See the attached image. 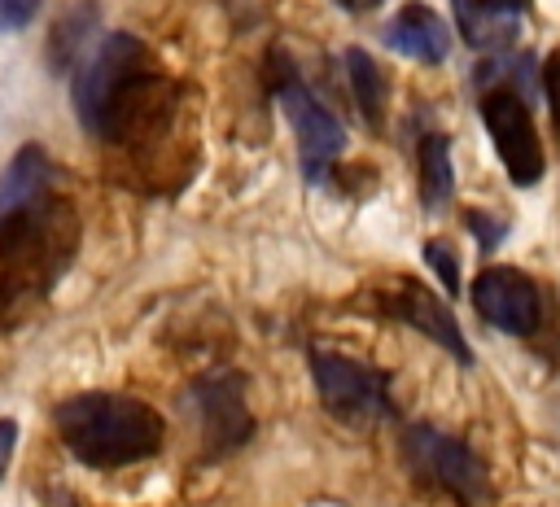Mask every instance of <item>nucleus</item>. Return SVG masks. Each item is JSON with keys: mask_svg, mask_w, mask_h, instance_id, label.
<instances>
[{"mask_svg": "<svg viewBox=\"0 0 560 507\" xmlns=\"http://www.w3.org/2000/svg\"><path fill=\"white\" fill-rule=\"evenodd\" d=\"M175 96H179L175 83L153 66L149 48L127 31L96 39V52L74 79V109L83 127L96 140L122 149H140L158 140L175 118Z\"/></svg>", "mask_w": 560, "mask_h": 507, "instance_id": "f257e3e1", "label": "nucleus"}, {"mask_svg": "<svg viewBox=\"0 0 560 507\" xmlns=\"http://www.w3.org/2000/svg\"><path fill=\"white\" fill-rule=\"evenodd\" d=\"M74 245L79 219L57 188L26 205L0 210V323L13 328L48 297V288L74 262Z\"/></svg>", "mask_w": 560, "mask_h": 507, "instance_id": "f03ea898", "label": "nucleus"}, {"mask_svg": "<svg viewBox=\"0 0 560 507\" xmlns=\"http://www.w3.org/2000/svg\"><path fill=\"white\" fill-rule=\"evenodd\" d=\"M61 446L88 468H127L162 450V415L131 393H79L52 411Z\"/></svg>", "mask_w": 560, "mask_h": 507, "instance_id": "7ed1b4c3", "label": "nucleus"}, {"mask_svg": "<svg viewBox=\"0 0 560 507\" xmlns=\"http://www.w3.org/2000/svg\"><path fill=\"white\" fill-rule=\"evenodd\" d=\"M311 380L319 389L324 411L350 428H372L389 415V380L359 358L315 350L311 354Z\"/></svg>", "mask_w": 560, "mask_h": 507, "instance_id": "20e7f679", "label": "nucleus"}, {"mask_svg": "<svg viewBox=\"0 0 560 507\" xmlns=\"http://www.w3.org/2000/svg\"><path fill=\"white\" fill-rule=\"evenodd\" d=\"M402 459H407V468L424 485L459 498L464 507H477L490 494V481H486L481 459L459 437H451V433H442L433 424H411L402 433Z\"/></svg>", "mask_w": 560, "mask_h": 507, "instance_id": "39448f33", "label": "nucleus"}, {"mask_svg": "<svg viewBox=\"0 0 560 507\" xmlns=\"http://www.w3.org/2000/svg\"><path fill=\"white\" fill-rule=\"evenodd\" d=\"M481 118H486V131H490L499 162L512 175V184H521V188L538 184L547 162H542V144H538V131H534V118H529V105L521 101V92L508 83L486 87L481 92Z\"/></svg>", "mask_w": 560, "mask_h": 507, "instance_id": "423d86ee", "label": "nucleus"}, {"mask_svg": "<svg viewBox=\"0 0 560 507\" xmlns=\"http://www.w3.org/2000/svg\"><path fill=\"white\" fill-rule=\"evenodd\" d=\"M276 96H280V109H284L293 135H298L302 179H306V184H324L328 170H332V162H337V153H341V144H346L341 122H337V118L328 114V105H324L306 83H298L293 74H284V83L276 87Z\"/></svg>", "mask_w": 560, "mask_h": 507, "instance_id": "0eeeda50", "label": "nucleus"}, {"mask_svg": "<svg viewBox=\"0 0 560 507\" xmlns=\"http://www.w3.org/2000/svg\"><path fill=\"white\" fill-rule=\"evenodd\" d=\"M472 306L490 328L508 337H529L542 319L538 284L516 267H486L472 280Z\"/></svg>", "mask_w": 560, "mask_h": 507, "instance_id": "6e6552de", "label": "nucleus"}, {"mask_svg": "<svg viewBox=\"0 0 560 507\" xmlns=\"http://www.w3.org/2000/svg\"><path fill=\"white\" fill-rule=\"evenodd\" d=\"M385 310L398 315L402 323H411L416 332H424L429 341H438L455 363H472V350H468V341H464L455 315H451L446 302H442L433 288H424L420 280H407V275L394 280V288H385Z\"/></svg>", "mask_w": 560, "mask_h": 507, "instance_id": "1a4fd4ad", "label": "nucleus"}, {"mask_svg": "<svg viewBox=\"0 0 560 507\" xmlns=\"http://www.w3.org/2000/svg\"><path fill=\"white\" fill-rule=\"evenodd\" d=\"M192 402L201 406V428H206V441L210 450H232L249 437V411H245V398H241V376H206L197 380L192 389Z\"/></svg>", "mask_w": 560, "mask_h": 507, "instance_id": "9d476101", "label": "nucleus"}, {"mask_svg": "<svg viewBox=\"0 0 560 507\" xmlns=\"http://www.w3.org/2000/svg\"><path fill=\"white\" fill-rule=\"evenodd\" d=\"M385 44H389L394 52L411 57V61L433 66V61H442V57L451 52V31H446V22H442L429 4H407V9H398V13L389 17Z\"/></svg>", "mask_w": 560, "mask_h": 507, "instance_id": "9b49d317", "label": "nucleus"}, {"mask_svg": "<svg viewBox=\"0 0 560 507\" xmlns=\"http://www.w3.org/2000/svg\"><path fill=\"white\" fill-rule=\"evenodd\" d=\"M521 4L525 0H455V17L472 48H499L512 39Z\"/></svg>", "mask_w": 560, "mask_h": 507, "instance_id": "f8f14e48", "label": "nucleus"}, {"mask_svg": "<svg viewBox=\"0 0 560 507\" xmlns=\"http://www.w3.org/2000/svg\"><path fill=\"white\" fill-rule=\"evenodd\" d=\"M455 170H451V144L446 135H424L420 140V201L429 210H442L451 201Z\"/></svg>", "mask_w": 560, "mask_h": 507, "instance_id": "ddd939ff", "label": "nucleus"}, {"mask_svg": "<svg viewBox=\"0 0 560 507\" xmlns=\"http://www.w3.org/2000/svg\"><path fill=\"white\" fill-rule=\"evenodd\" d=\"M346 70H350L354 105L363 109L368 127H381V118H385V79H381V70H376V61H372L363 48H350V52H346Z\"/></svg>", "mask_w": 560, "mask_h": 507, "instance_id": "4468645a", "label": "nucleus"}, {"mask_svg": "<svg viewBox=\"0 0 560 507\" xmlns=\"http://www.w3.org/2000/svg\"><path fill=\"white\" fill-rule=\"evenodd\" d=\"M542 96H547L551 131H556V144H560V48H551L547 61H542Z\"/></svg>", "mask_w": 560, "mask_h": 507, "instance_id": "2eb2a0df", "label": "nucleus"}, {"mask_svg": "<svg viewBox=\"0 0 560 507\" xmlns=\"http://www.w3.org/2000/svg\"><path fill=\"white\" fill-rule=\"evenodd\" d=\"M424 258H429V267L442 275V284L455 293V288H459V262H455L451 245H446V240H429V245H424Z\"/></svg>", "mask_w": 560, "mask_h": 507, "instance_id": "dca6fc26", "label": "nucleus"}, {"mask_svg": "<svg viewBox=\"0 0 560 507\" xmlns=\"http://www.w3.org/2000/svg\"><path fill=\"white\" fill-rule=\"evenodd\" d=\"M39 0H0V31H22L35 17Z\"/></svg>", "mask_w": 560, "mask_h": 507, "instance_id": "f3484780", "label": "nucleus"}, {"mask_svg": "<svg viewBox=\"0 0 560 507\" xmlns=\"http://www.w3.org/2000/svg\"><path fill=\"white\" fill-rule=\"evenodd\" d=\"M13 446H18V424H13V420H0V476H4V468H9Z\"/></svg>", "mask_w": 560, "mask_h": 507, "instance_id": "a211bd4d", "label": "nucleus"}, {"mask_svg": "<svg viewBox=\"0 0 560 507\" xmlns=\"http://www.w3.org/2000/svg\"><path fill=\"white\" fill-rule=\"evenodd\" d=\"M486 219H490V214H477V210H472V214H468V227H472V232H477V236H481V245H486V249H490V245H494V240H499V236H503V227H490V223H486Z\"/></svg>", "mask_w": 560, "mask_h": 507, "instance_id": "6ab92c4d", "label": "nucleus"}, {"mask_svg": "<svg viewBox=\"0 0 560 507\" xmlns=\"http://www.w3.org/2000/svg\"><path fill=\"white\" fill-rule=\"evenodd\" d=\"M341 9H350V13H368V9H376L381 0H337Z\"/></svg>", "mask_w": 560, "mask_h": 507, "instance_id": "aec40b11", "label": "nucleus"}]
</instances>
